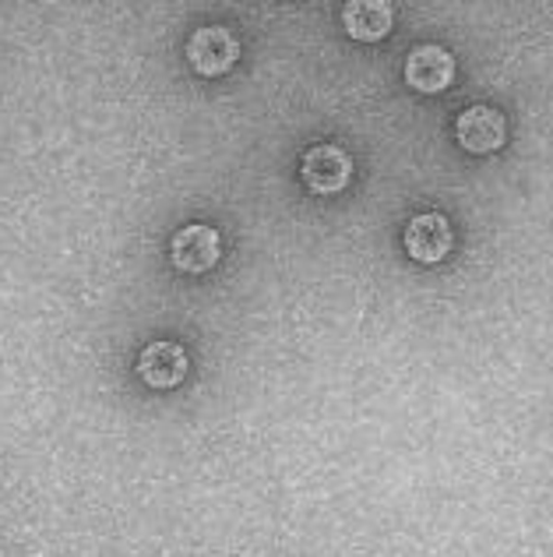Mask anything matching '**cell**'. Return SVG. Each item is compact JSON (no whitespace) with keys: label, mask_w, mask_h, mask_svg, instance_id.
<instances>
[{"label":"cell","mask_w":553,"mask_h":557,"mask_svg":"<svg viewBox=\"0 0 553 557\" xmlns=\"http://www.w3.org/2000/svg\"><path fill=\"white\" fill-rule=\"evenodd\" d=\"M138 374L152 388H173L187 377V354L177 343H152L138 360Z\"/></svg>","instance_id":"8"},{"label":"cell","mask_w":553,"mask_h":557,"mask_svg":"<svg viewBox=\"0 0 553 557\" xmlns=\"http://www.w3.org/2000/svg\"><path fill=\"white\" fill-rule=\"evenodd\" d=\"M169 258L180 272H191V275L215 269V261L223 258L219 230H212L205 223L177 230V237H173V244H169Z\"/></svg>","instance_id":"2"},{"label":"cell","mask_w":553,"mask_h":557,"mask_svg":"<svg viewBox=\"0 0 553 557\" xmlns=\"http://www.w3.org/2000/svg\"><path fill=\"white\" fill-rule=\"evenodd\" d=\"M342 25L353 39L377 42L395 25V8H391L388 0H349L342 8Z\"/></svg>","instance_id":"7"},{"label":"cell","mask_w":553,"mask_h":557,"mask_svg":"<svg viewBox=\"0 0 553 557\" xmlns=\"http://www.w3.org/2000/svg\"><path fill=\"white\" fill-rule=\"evenodd\" d=\"M405 82L413 85L416 92H444L451 82H455V57L444 47H416L405 61Z\"/></svg>","instance_id":"6"},{"label":"cell","mask_w":553,"mask_h":557,"mask_svg":"<svg viewBox=\"0 0 553 557\" xmlns=\"http://www.w3.org/2000/svg\"><path fill=\"white\" fill-rule=\"evenodd\" d=\"M405 251L410 258L424 261V265H438L451 251V223L441 212H424L413 215L410 226H405Z\"/></svg>","instance_id":"5"},{"label":"cell","mask_w":553,"mask_h":557,"mask_svg":"<svg viewBox=\"0 0 553 557\" xmlns=\"http://www.w3.org/2000/svg\"><path fill=\"white\" fill-rule=\"evenodd\" d=\"M187 61H191V67L205 78L226 75V71L240 61V42L229 28L205 25L191 36V42H187Z\"/></svg>","instance_id":"1"},{"label":"cell","mask_w":553,"mask_h":557,"mask_svg":"<svg viewBox=\"0 0 553 557\" xmlns=\"http://www.w3.org/2000/svg\"><path fill=\"white\" fill-rule=\"evenodd\" d=\"M455 138L465 152H476V156H487V152H498L501 145L507 141V124H504V113L493 110V107H469L458 113L455 121Z\"/></svg>","instance_id":"4"},{"label":"cell","mask_w":553,"mask_h":557,"mask_svg":"<svg viewBox=\"0 0 553 557\" xmlns=\"http://www.w3.org/2000/svg\"><path fill=\"white\" fill-rule=\"evenodd\" d=\"M300 177L314 195H335L353 177V159L339 145H314L300 163Z\"/></svg>","instance_id":"3"}]
</instances>
